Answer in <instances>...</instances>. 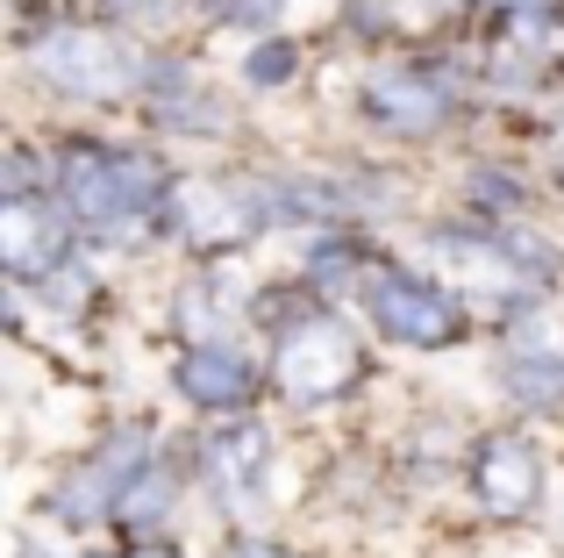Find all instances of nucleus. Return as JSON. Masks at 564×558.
Here are the masks:
<instances>
[{
  "label": "nucleus",
  "mask_w": 564,
  "mask_h": 558,
  "mask_svg": "<svg viewBox=\"0 0 564 558\" xmlns=\"http://www.w3.org/2000/svg\"><path fill=\"white\" fill-rule=\"evenodd\" d=\"M151 201H158V172L143 165V158L94 151V143H79V151L65 158V208L86 215V223L122 229L129 215L151 208Z\"/></svg>",
  "instance_id": "obj_1"
},
{
  "label": "nucleus",
  "mask_w": 564,
  "mask_h": 558,
  "mask_svg": "<svg viewBox=\"0 0 564 558\" xmlns=\"http://www.w3.org/2000/svg\"><path fill=\"white\" fill-rule=\"evenodd\" d=\"M350 373H358V344H350V336L336 330L329 315L286 322V336H279V351H272V379H279L286 394L315 401V394H336Z\"/></svg>",
  "instance_id": "obj_2"
},
{
  "label": "nucleus",
  "mask_w": 564,
  "mask_h": 558,
  "mask_svg": "<svg viewBox=\"0 0 564 558\" xmlns=\"http://www.w3.org/2000/svg\"><path fill=\"white\" fill-rule=\"evenodd\" d=\"M36 72L51 86H65V94H79V100H108V94H129L137 57L115 36H100V29H65V36L36 43Z\"/></svg>",
  "instance_id": "obj_3"
},
{
  "label": "nucleus",
  "mask_w": 564,
  "mask_h": 558,
  "mask_svg": "<svg viewBox=\"0 0 564 558\" xmlns=\"http://www.w3.org/2000/svg\"><path fill=\"white\" fill-rule=\"evenodd\" d=\"M372 315L400 344H451L457 336V301L443 287H429V279H408V272L372 279Z\"/></svg>",
  "instance_id": "obj_4"
},
{
  "label": "nucleus",
  "mask_w": 564,
  "mask_h": 558,
  "mask_svg": "<svg viewBox=\"0 0 564 558\" xmlns=\"http://www.w3.org/2000/svg\"><path fill=\"white\" fill-rule=\"evenodd\" d=\"M0 266L8 272H57L65 266V223L43 201H0Z\"/></svg>",
  "instance_id": "obj_5"
},
{
  "label": "nucleus",
  "mask_w": 564,
  "mask_h": 558,
  "mask_svg": "<svg viewBox=\"0 0 564 558\" xmlns=\"http://www.w3.org/2000/svg\"><path fill=\"white\" fill-rule=\"evenodd\" d=\"M536 494H543L536 451H529L522 437H494V444L479 451V502L494 508V516H522V508H536Z\"/></svg>",
  "instance_id": "obj_6"
},
{
  "label": "nucleus",
  "mask_w": 564,
  "mask_h": 558,
  "mask_svg": "<svg viewBox=\"0 0 564 558\" xmlns=\"http://www.w3.org/2000/svg\"><path fill=\"white\" fill-rule=\"evenodd\" d=\"M165 201H172V223H180L193 244H236V237H250L243 201H236L229 186H215V180H180Z\"/></svg>",
  "instance_id": "obj_7"
},
{
  "label": "nucleus",
  "mask_w": 564,
  "mask_h": 558,
  "mask_svg": "<svg viewBox=\"0 0 564 558\" xmlns=\"http://www.w3.org/2000/svg\"><path fill=\"white\" fill-rule=\"evenodd\" d=\"M372 115L393 129H436L451 115V94L436 79H414V72H386V79H372Z\"/></svg>",
  "instance_id": "obj_8"
},
{
  "label": "nucleus",
  "mask_w": 564,
  "mask_h": 558,
  "mask_svg": "<svg viewBox=\"0 0 564 558\" xmlns=\"http://www.w3.org/2000/svg\"><path fill=\"white\" fill-rule=\"evenodd\" d=\"M137 465H143V444H137V437L108 444V459H94V465H86V473L65 487V502H57V508H65L72 523H86V516H100V508H115V494H122V480L137 473Z\"/></svg>",
  "instance_id": "obj_9"
},
{
  "label": "nucleus",
  "mask_w": 564,
  "mask_h": 558,
  "mask_svg": "<svg viewBox=\"0 0 564 558\" xmlns=\"http://www.w3.org/2000/svg\"><path fill=\"white\" fill-rule=\"evenodd\" d=\"M180 394L186 401H200V408H236V401H250V365L236 358V351H193V358L180 365Z\"/></svg>",
  "instance_id": "obj_10"
},
{
  "label": "nucleus",
  "mask_w": 564,
  "mask_h": 558,
  "mask_svg": "<svg viewBox=\"0 0 564 558\" xmlns=\"http://www.w3.org/2000/svg\"><path fill=\"white\" fill-rule=\"evenodd\" d=\"M500 387L522 408H564V358H551V351H514L500 365Z\"/></svg>",
  "instance_id": "obj_11"
},
{
  "label": "nucleus",
  "mask_w": 564,
  "mask_h": 558,
  "mask_svg": "<svg viewBox=\"0 0 564 558\" xmlns=\"http://www.w3.org/2000/svg\"><path fill=\"white\" fill-rule=\"evenodd\" d=\"M436 258H451L465 279H486V287H508L514 266H508V251L500 244H471V237H436Z\"/></svg>",
  "instance_id": "obj_12"
},
{
  "label": "nucleus",
  "mask_w": 564,
  "mask_h": 558,
  "mask_svg": "<svg viewBox=\"0 0 564 558\" xmlns=\"http://www.w3.org/2000/svg\"><path fill=\"white\" fill-rule=\"evenodd\" d=\"M207 465H215V473L229 480V487H250V473L264 465V437H258V430H229V437H215Z\"/></svg>",
  "instance_id": "obj_13"
},
{
  "label": "nucleus",
  "mask_w": 564,
  "mask_h": 558,
  "mask_svg": "<svg viewBox=\"0 0 564 558\" xmlns=\"http://www.w3.org/2000/svg\"><path fill=\"white\" fill-rule=\"evenodd\" d=\"M286 72H293V43H286V36L258 43V51L243 57V79H250V86H279V79H286Z\"/></svg>",
  "instance_id": "obj_14"
},
{
  "label": "nucleus",
  "mask_w": 564,
  "mask_h": 558,
  "mask_svg": "<svg viewBox=\"0 0 564 558\" xmlns=\"http://www.w3.org/2000/svg\"><path fill=\"white\" fill-rule=\"evenodd\" d=\"M129 494H137V502H122L129 523H151V516H165V508H172V480L165 473H137V480H129Z\"/></svg>",
  "instance_id": "obj_15"
},
{
  "label": "nucleus",
  "mask_w": 564,
  "mask_h": 558,
  "mask_svg": "<svg viewBox=\"0 0 564 558\" xmlns=\"http://www.w3.org/2000/svg\"><path fill=\"white\" fill-rule=\"evenodd\" d=\"M115 8H129V14H165L172 0H115Z\"/></svg>",
  "instance_id": "obj_16"
},
{
  "label": "nucleus",
  "mask_w": 564,
  "mask_h": 558,
  "mask_svg": "<svg viewBox=\"0 0 564 558\" xmlns=\"http://www.w3.org/2000/svg\"><path fill=\"white\" fill-rule=\"evenodd\" d=\"M236 558H286V551H272V545H243Z\"/></svg>",
  "instance_id": "obj_17"
},
{
  "label": "nucleus",
  "mask_w": 564,
  "mask_h": 558,
  "mask_svg": "<svg viewBox=\"0 0 564 558\" xmlns=\"http://www.w3.org/2000/svg\"><path fill=\"white\" fill-rule=\"evenodd\" d=\"M500 8H536V0H500Z\"/></svg>",
  "instance_id": "obj_18"
},
{
  "label": "nucleus",
  "mask_w": 564,
  "mask_h": 558,
  "mask_svg": "<svg viewBox=\"0 0 564 558\" xmlns=\"http://www.w3.org/2000/svg\"><path fill=\"white\" fill-rule=\"evenodd\" d=\"M0 322H8V301H0Z\"/></svg>",
  "instance_id": "obj_19"
},
{
  "label": "nucleus",
  "mask_w": 564,
  "mask_h": 558,
  "mask_svg": "<svg viewBox=\"0 0 564 558\" xmlns=\"http://www.w3.org/2000/svg\"><path fill=\"white\" fill-rule=\"evenodd\" d=\"M137 558H158V551H137Z\"/></svg>",
  "instance_id": "obj_20"
}]
</instances>
